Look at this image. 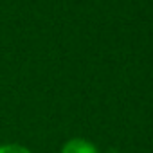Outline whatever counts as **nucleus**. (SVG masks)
Returning a JSON list of instances; mask_svg holds the SVG:
<instances>
[{
	"instance_id": "1",
	"label": "nucleus",
	"mask_w": 153,
	"mask_h": 153,
	"mask_svg": "<svg viewBox=\"0 0 153 153\" xmlns=\"http://www.w3.org/2000/svg\"><path fill=\"white\" fill-rule=\"evenodd\" d=\"M59 153H101L99 148L88 140V139H83V137H72L68 140L63 142Z\"/></svg>"
},
{
	"instance_id": "2",
	"label": "nucleus",
	"mask_w": 153,
	"mask_h": 153,
	"mask_svg": "<svg viewBox=\"0 0 153 153\" xmlns=\"http://www.w3.org/2000/svg\"><path fill=\"white\" fill-rule=\"evenodd\" d=\"M0 153H33L27 146L16 144V142H6L0 144Z\"/></svg>"
}]
</instances>
